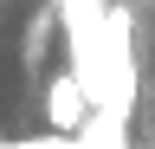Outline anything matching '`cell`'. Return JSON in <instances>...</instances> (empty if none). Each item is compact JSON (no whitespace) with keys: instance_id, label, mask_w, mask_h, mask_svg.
I'll return each instance as SVG.
<instances>
[{"instance_id":"3","label":"cell","mask_w":155,"mask_h":149,"mask_svg":"<svg viewBox=\"0 0 155 149\" xmlns=\"http://www.w3.org/2000/svg\"><path fill=\"white\" fill-rule=\"evenodd\" d=\"M0 149H19V143H7V136H0Z\"/></svg>"},{"instance_id":"4","label":"cell","mask_w":155,"mask_h":149,"mask_svg":"<svg viewBox=\"0 0 155 149\" xmlns=\"http://www.w3.org/2000/svg\"><path fill=\"white\" fill-rule=\"evenodd\" d=\"M136 7H155V0H136Z\"/></svg>"},{"instance_id":"2","label":"cell","mask_w":155,"mask_h":149,"mask_svg":"<svg viewBox=\"0 0 155 149\" xmlns=\"http://www.w3.org/2000/svg\"><path fill=\"white\" fill-rule=\"evenodd\" d=\"M58 20H65V7H58V0H45V7L26 20V65L45 59V39H52V26H58Z\"/></svg>"},{"instance_id":"1","label":"cell","mask_w":155,"mask_h":149,"mask_svg":"<svg viewBox=\"0 0 155 149\" xmlns=\"http://www.w3.org/2000/svg\"><path fill=\"white\" fill-rule=\"evenodd\" d=\"M91 117H97V110H91L84 78H78V71H58V78L45 84V123H52V136H78Z\"/></svg>"}]
</instances>
